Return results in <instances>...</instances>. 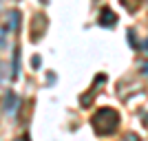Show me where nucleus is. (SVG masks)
Returning a JSON list of instances; mask_svg holds the SVG:
<instances>
[{"label":"nucleus","mask_w":148,"mask_h":141,"mask_svg":"<svg viewBox=\"0 0 148 141\" xmlns=\"http://www.w3.org/2000/svg\"><path fill=\"white\" fill-rule=\"evenodd\" d=\"M126 141H139V137L137 135H126Z\"/></svg>","instance_id":"obj_9"},{"label":"nucleus","mask_w":148,"mask_h":141,"mask_svg":"<svg viewBox=\"0 0 148 141\" xmlns=\"http://www.w3.org/2000/svg\"><path fill=\"white\" fill-rule=\"evenodd\" d=\"M16 141H29V135H25V137H20V139H16Z\"/></svg>","instance_id":"obj_11"},{"label":"nucleus","mask_w":148,"mask_h":141,"mask_svg":"<svg viewBox=\"0 0 148 141\" xmlns=\"http://www.w3.org/2000/svg\"><path fill=\"white\" fill-rule=\"evenodd\" d=\"M5 33H7V29H2V31H0V49H2V46H5Z\"/></svg>","instance_id":"obj_8"},{"label":"nucleus","mask_w":148,"mask_h":141,"mask_svg":"<svg viewBox=\"0 0 148 141\" xmlns=\"http://www.w3.org/2000/svg\"><path fill=\"white\" fill-rule=\"evenodd\" d=\"M99 25L111 29V27L117 25V16H115L111 9H102V11H99Z\"/></svg>","instance_id":"obj_2"},{"label":"nucleus","mask_w":148,"mask_h":141,"mask_svg":"<svg viewBox=\"0 0 148 141\" xmlns=\"http://www.w3.org/2000/svg\"><path fill=\"white\" fill-rule=\"evenodd\" d=\"M11 77L18 80L20 77V49H13V60H11Z\"/></svg>","instance_id":"obj_5"},{"label":"nucleus","mask_w":148,"mask_h":141,"mask_svg":"<svg viewBox=\"0 0 148 141\" xmlns=\"http://www.w3.org/2000/svg\"><path fill=\"white\" fill-rule=\"evenodd\" d=\"M18 101H20L18 95L9 91L5 95V101H2V110H5V112H13V110H16V106H18Z\"/></svg>","instance_id":"obj_3"},{"label":"nucleus","mask_w":148,"mask_h":141,"mask_svg":"<svg viewBox=\"0 0 148 141\" xmlns=\"http://www.w3.org/2000/svg\"><path fill=\"white\" fill-rule=\"evenodd\" d=\"M40 64H42V60H40V55H33V57H31V66H33V68H38V66H40Z\"/></svg>","instance_id":"obj_7"},{"label":"nucleus","mask_w":148,"mask_h":141,"mask_svg":"<svg viewBox=\"0 0 148 141\" xmlns=\"http://www.w3.org/2000/svg\"><path fill=\"white\" fill-rule=\"evenodd\" d=\"M7 18H9V25L5 27L7 31H16L20 27V13L18 11H9V16H7Z\"/></svg>","instance_id":"obj_6"},{"label":"nucleus","mask_w":148,"mask_h":141,"mask_svg":"<svg viewBox=\"0 0 148 141\" xmlns=\"http://www.w3.org/2000/svg\"><path fill=\"white\" fill-rule=\"evenodd\" d=\"M93 128L97 135H113L115 130H117V123H119V115L117 110H113V108H99L91 119Z\"/></svg>","instance_id":"obj_1"},{"label":"nucleus","mask_w":148,"mask_h":141,"mask_svg":"<svg viewBox=\"0 0 148 141\" xmlns=\"http://www.w3.org/2000/svg\"><path fill=\"white\" fill-rule=\"evenodd\" d=\"M33 22H36V27L31 25V40H38V37H40V31L47 27V20H44V16H36Z\"/></svg>","instance_id":"obj_4"},{"label":"nucleus","mask_w":148,"mask_h":141,"mask_svg":"<svg viewBox=\"0 0 148 141\" xmlns=\"http://www.w3.org/2000/svg\"><path fill=\"white\" fill-rule=\"evenodd\" d=\"M2 71H5V66H2V64H0V84H2V82H5V73H2Z\"/></svg>","instance_id":"obj_10"}]
</instances>
